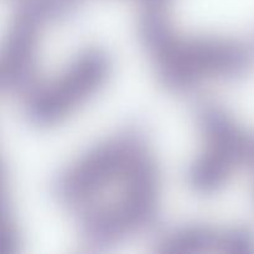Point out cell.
<instances>
[{
	"label": "cell",
	"mask_w": 254,
	"mask_h": 254,
	"mask_svg": "<svg viewBox=\"0 0 254 254\" xmlns=\"http://www.w3.org/2000/svg\"><path fill=\"white\" fill-rule=\"evenodd\" d=\"M60 189L87 235L102 242L118 240L150 221L158 186L145 150L124 136L84 156L64 174Z\"/></svg>",
	"instance_id": "obj_1"
}]
</instances>
